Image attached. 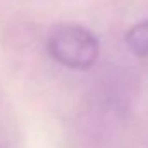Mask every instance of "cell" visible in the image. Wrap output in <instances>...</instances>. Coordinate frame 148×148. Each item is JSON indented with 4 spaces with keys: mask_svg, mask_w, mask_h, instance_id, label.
Listing matches in <instances>:
<instances>
[{
    "mask_svg": "<svg viewBox=\"0 0 148 148\" xmlns=\"http://www.w3.org/2000/svg\"><path fill=\"white\" fill-rule=\"evenodd\" d=\"M125 42L136 56L146 58L148 56V19L134 25L125 35Z\"/></svg>",
    "mask_w": 148,
    "mask_h": 148,
    "instance_id": "cell-2",
    "label": "cell"
},
{
    "mask_svg": "<svg viewBox=\"0 0 148 148\" xmlns=\"http://www.w3.org/2000/svg\"><path fill=\"white\" fill-rule=\"evenodd\" d=\"M49 54L63 66L71 70L91 68L99 54L98 38L79 25H63L47 40Z\"/></svg>",
    "mask_w": 148,
    "mask_h": 148,
    "instance_id": "cell-1",
    "label": "cell"
}]
</instances>
